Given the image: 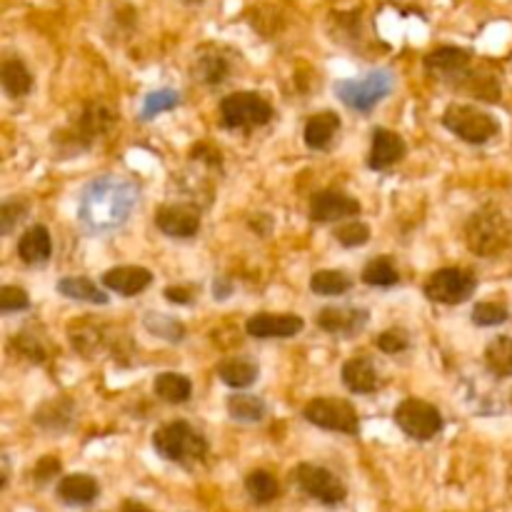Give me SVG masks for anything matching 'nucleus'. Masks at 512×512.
Wrapping results in <instances>:
<instances>
[{
  "label": "nucleus",
  "mask_w": 512,
  "mask_h": 512,
  "mask_svg": "<svg viewBox=\"0 0 512 512\" xmlns=\"http://www.w3.org/2000/svg\"><path fill=\"white\" fill-rule=\"evenodd\" d=\"M230 293H233V285H230L228 280H225V278H218V280H215V283H213V295H215V298H218V300H225V298H228Z\"/></svg>",
  "instance_id": "79ce46f5"
},
{
  "label": "nucleus",
  "mask_w": 512,
  "mask_h": 512,
  "mask_svg": "<svg viewBox=\"0 0 512 512\" xmlns=\"http://www.w3.org/2000/svg\"><path fill=\"white\" fill-rule=\"evenodd\" d=\"M245 490H248V495L258 505H268L278 498L280 485H278V480L268 473V470H253V473L245 478Z\"/></svg>",
  "instance_id": "c756f323"
},
{
  "label": "nucleus",
  "mask_w": 512,
  "mask_h": 512,
  "mask_svg": "<svg viewBox=\"0 0 512 512\" xmlns=\"http://www.w3.org/2000/svg\"><path fill=\"white\" fill-rule=\"evenodd\" d=\"M60 473V463L53 458V455H45V458H40V463L35 465V483L45 485L50 478H55V475Z\"/></svg>",
  "instance_id": "ea45409f"
},
{
  "label": "nucleus",
  "mask_w": 512,
  "mask_h": 512,
  "mask_svg": "<svg viewBox=\"0 0 512 512\" xmlns=\"http://www.w3.org/2000/svg\"><path fill=\"white\" fill-rule=\"evenodd\" d=\"M100 488L95 483V478L85 473H73L65 475L58 483V498L63 500L65 505H73V508H83V505L95 503Z\"/></svg>",
  "instance_id": "6ab92c4d"
},
{
  "label": "nucleus",
  "mask_w": 512,
  "mask_h": 512,
  "mask_svg": "<svg viewBox=\"0 0 512 512\" xmlns=\"http://www.w3.org/2000/svg\"><path fill=\"white\" fill-rule=\"evenodd\" d=\"M195 73H198V80L208 85H218L228 78L230 65L223 55L218 53H205L198 58V65H195Z\"/></svg>",
  "instance_id": "473e14b6"
},
{
  "label": "nucleus",
  "mask_w": 512,
  "mask_h": 512,
  "mask_svg": "<svg viewBox=\"0 0 512 512\" xmlns=\"http://www.w3.org/2000/svg\"><path fill=\"white\" fill-rule=\"evenodd\" d=\"M145 328L155 335V338H163L168 343H180L185 338V325L180 320H175L173 315L163 313H148L145 315Z\"/></svg>",
  "instance_id": "7c9ffc66"
},
{
  "label": "nucleus",
  "mask_w": 512,
  "mask_h": 512,
  "mask_svg": "<svg viewBox=\"0 0 512 512\" xmlns=\"http://www.w3.org/2000/svg\"><path fill=\"white\" fill-rule=\"evenodd\" d=\"M53 255V240L45 225H33L18 240V258L25 265H45Z\"/></svg>",
  "instance_id": "a211bd4d"
},
{
  "label": "nucleus",
  "mask_w": 512,
  "mask_h": 512,
  "mask_svg": "<svg viewBox=\"0 0 512 512\" xmlns=\"http://www.w3.org/2000/svg\"><path fill=\"white\" fill-rule=\"evenodd\" d=\"M295 483L303 490L305 495H310L313 500L323 505H340L348 498V488H345L343 480L333 473V470L323 468V465L303 463L295 468Z\"/></svg>",
  "instance_id": "1a4fd4ad"
},
{
  "label": "nucleus",
  "mask_w": 512,
  "mask_h": 512,
  "mask_svg": "<svg viewBox=\"0 0 512 512\" xmlns=\"http://www.w3.org/2000/svg\"><path fill=\"white\" fill-rule=\"evenodd\" d=\"M333 238L338 240L343 248H363L370 243V228L360 220H348V223H340L333 230Z\"/></svg>",
  "instance_id": "72a5a7b5"
},
{
  "label": "nucleus",
  "mask_w": 512,
  "mask_h": 512,
  "mask_svg": "<svg viewBox=\"0 0 512 512\" xmlns=\"http://www.w3.org/2000/svg\"><path fill=\"white\" fill-rule=\"evenodd\" d=\"M443 125L470 145H483L500 133L498 120L475 105H450L443 113Z\"/></svg>",
  "instance_id": "423d86ee"
},
{
  "label": "nucleus",
  "mask_w": 512,
  "mask_h": 512,
  "mask_svg": "<svg viewBox=\"0 0 512 512\" xmlns=\"http://www.w3.org/2000/svg\"><path fill=\"white\" fill-rule=\"evenodd\" d=\"M363 283L373 285V288H393L400 283V273L395 270L393 260L388 255L373 258L363 270Z\"/></svg>",
  "instance_id": "cd10ccee"
},
{
  "label": "nucleus",
  "mask_w": 512,
  "mask_h": 512,
  "mask_svg": "<svg viewBox=\"0 0 512 512\" xmlns=\"http://www.w3.org/2000/svg\"><path fill=\"white\" fill-rule=\"evenodd\" d=\"M165 298L175 305H190L193 303V293L188 288H180V285H170L165 288Z\"/></svg>",
  "instance_id": "a19ab883"
},
{
  "label": "nucleus",
  "mask_w": 512,
  "mask_h": 512,
  "mask_svg": "<svg viewBox=\"0 0 512 512\" xmlns=\"http://www.w3.org/2000/svg\"><path fill=\"white\" fill-rule=\"evenodd\" d=\"M320 330L325 333L340 335V338H353L368 325V310L350 308V305H330L323 308L315 318Z\"/></svg>",
  "instance_id": "ddd939ff"
},
{
  "label": "nucleus",
  "mask_w": 512,
  "mask_h": 512,
  "mask_svg": "<svg viewBox=\"0 0 512 512\" xmlns=\"http://www.w3.org/2000/svg\"><path fill=\"white\" fill-rule=\"evenodd\" d=\"M510 318V310L503 303H478L473 308V323L480 328H495Z\"/></svg>",
  "instance_id": "f704fd0d"
},
{
  "label": "nucleus",
  "mask_w": 512,
  "mask_h": 512,
  "mask_svg": "<svg viewBox=\"0 0 512 512\" xmlns=\"http://www.w3.org/2000/svg\"><path fill=\"white\" fill-rule=\"evenodd\" d=\"M475 275L465 268L435 270L425 283V298L440 305H460L475 293Z\"/></svg>",
  "instance_id": "9d476101"
},
{
  "label": "nucleus",
  "mask_w": 512,
  "mask_h": 512,
  "mask_svg": "<svg viewBox=\"0 0 512 512\" xmlns=\"http://www.w3.org/2000/svg\"><path fill=\"white\" fill-rule=\"evenodd\" d=\"M393 85L395 78L390 70H373V73L363 75V78L340 80V83H335V95H338L350 110L370 113L380 100H385L393 93Z\"/></svg>",
  "instance_id": "20e7f679"
},
{
  "label": "nucleus",
  "mask_w": 512,
  "mask_h": 512,
  "mask_svg": "<svg viewBox=\"0 0 512 512\" xmlns=\"http://www.w3.org/2000/svg\"><path fill=\"white\" fill-rule=\"evenodd\" d=\"M23 213H25L23 203H5L3 208H0V233L8 235Z\"/></svg>",
  "instance_id": "58836bf2"
},
{
  "label": "nucleus",
  "mask_w": 512,
  "mask_h": 512,
  "mask_svg": "<svg viewBox=\"0 0 512 512\" xmlns=\"http://www.w3.org/2000/svg\"><path fill=\"white\" fill-rule=\"evenodd\" d=\"M63 408H70V403H65V400H55V403H48L43 405V413H50V418H35V423L43 425V428H50V430H65L70 423V410Z\"/></svg>",
  "instance_id": "c9c22d12"
},
{
  "label": "nucleus",
  "mask_w": 512,
  "mask_h": 512,
  "mask_svg": "<svg viewBox=\"0 0 512 512\" xmlns=\"http://www.w3.org/2000/svg\"><path fill=\"white\" fill-rule=\"evenodd\" d=\"M408 153V145L400 138L395 130L388 128H375L373 130V148H370L368 165L370 170H388L393 168L395 163L405 158Z\"/></svg>",
  "instance_id": "2eb2a0df"
},
{
  "label": "nucleus",
  "mask_w": 512,
  "mask_h": 512,
  "mask_svg": "<svg viewBox=\"0 0 512 512\" xmlns=\"http://www.w3.org/2000/svg\"><path fill=\"white\" fill-rule=\"evenodd\" d=\"M153 448L160 458L170 460L178 465H195L208 455V440L198 433L185 420H175V423L163 425L155 433Z\"/></svg>",
  "instance_id": "7ed1b4c3"
},
{
  "label": "nucleus",
  "mask_w": 512,
  "mask_h": 512,
  "mask_svg": "<svg viewBox=\"0 0 512 512\" xmlns=\"http://www.w3.org/2000/svg\"><path fill=\"white\" fill-rule=\"evenodd\" d=\"M468 65L470 53L463 48H455V45H443V48H435L433 53L425 55V68L433 75H440V78L465 73Z\"/></svg>",
  "instance_id": "aec40b11"
},
{
  "label": "nucleus",
  "mask_w": 512,
  "mask_h": 512,
  "mask_svg": "<svg viewBox=\"0 0 512 512\" xmlns=\"http://www.w3.org/2000/svg\"><path fill=\"white\" fill-rule=\"evenodd\" d=\"M150 283H153V273L148 268H140V265H118V268H110L103 273L105 288L123 295V298L143 293Z\"/></svg>",
  "instance_id": "dca6fc26"
},
{
  "label": "nucleus",
  "mask_w": 512,
  "mask_h": 512,
  "mask_svg": "<svg viewBox=\"0 0 512 512\" xmlns=\"http://www.w3.org/2000/svg\"><path fill=\"white\" fill-rule=\"evenodd\" d=\"M353 288V278L343 270H318L310 278V290L315 295H343Z\"/></svg>",
  "instance_id": "c85d7f7f"
},
{
  "label": "nucleus",
  "mask_w": 512,
  "mask_h": 512,
  "mask_svg": "<svg viewBox=\"0 0 512 512\" xmlns=\"http://www.w3.org/2000/svg\"><path fill=\"white\" fill-rule=\"evenodd\" d=\"M343 383L355 395H370L380 388L378 370H375V365L365 355L350 358L343 365Z\"/></svg>",
  "instance_id": "f3484780"
},
{
  "label": "nucleus",
  "mask_w": 512,
  "mask_h": 512,
  "mask_svg": "<svg viewBox=\"0 0 512 512\" xmlns=\"http://www.w3.org/2000/svg\"><path fill=\"white\" fill-rule=\"evenodd\" d=\"M303 418L315 428L330 430V433L358 435L360 420L353 405L340 398H315L305 405Z\"/></svg>",
  "instance_id": "0eeeda50"
},
{
  "label": "nucleus",
  "mask_w": 512,
  "mask_h": 512,
  "mask_svg": "<svg viewBox=\"0 0 512 512\" xmlns=\"http://www.w3.org/2000/svg\"><path fill=\"white\" fill-rule=\"evenodd\" d=\"M340 133V118L333 110H325V113L313 115V118L305 123V145L310 150H328L333 145L335 135Z\"/></svg>",
  "instance_id": "412c9836"
},
{
  "label": "nucleus",
  "mask_w": 512,
  "mask_h": 512,
  "mask_svg": "<svg viewBox=\"0 0 512 512\" xmlns=\"http://www.w3.org/2000/svg\"><path fill=\"white\" fill-rule=\"evenodd\" d=\"M155 395L170 405H183L188 403L193 395V383L180 373H160L153 383Z\"/></svg>",
  "instance_id": "b1692460"
},
{
  "label": "nucleus",
  "mask_w": 512,
  "mask_h": 512,
  "mask_svg": "<svg viewBox=\"0 0 512 512\" xmlns=\"http://www.w3.org/2000/svg\"><path fill=\"white\" fill-rule=\"evenodd\" d=\"M155 225L168 238H193L200 230V210L185 203L163 205L155 213Z\"/></svg>",
  "instance_id": "f8f14e48"
},
{
  "label": "nucleus",
  "mask_w": 512,
  "mask_h": 512,
  "mask_svg": "<svg viewBox=\"0 0 512 512\" xmlns=\"http://www.w3.org/2000/svg\"><path fill=\"white\" fill-rule=\"evenodd\" d=\"M63 298L80 300V303H93V305H108V295L105 290H100L98 285L90 278H80V275H70V278H63L58 285H55Z\"/></svg>",
  "instance_id": "4be33fe9"
},
{
  "label": "nucleus",
  "mask_w": 512,
  "mask_h": 512,
  "mask_svg": "<svg viewBox=\"0 0 512 512\" xmlns=\"http://www.w3.org/2000/svg\"><path fill=\"white\" fill-rule=\"evenodd\" d=\"M140 200L138 185L118 175H103L85 185L78 218L90 233H113L123 228Z\"/></svg>",
  "instance_id": "f257e3e1"
},
{
  "label": "nucleus",
  "mask_w": 512,
  "mask_h": 512,
  "mask_svg": "<svg viewBox=\"0 0 512 512\" xmlns=\"http://www.w3.org/2000/svg\"><path fill=\"white\" fill-rule=\"evenodd\" d=\"M360 213H363V208H360L358 200L350 198L348 193H340V190H320L310 200V218L315 223H338V220L355 218Z\"/></svg>",
  "instance_id": "9b49d317"
},
{
  "label": "nucleus",
  "mask_w": 512,
  "mask_h": 512,
  "mask_svg": "<svg viewBox=\"0 0 512 512\" xmlns=\"http://www.w3.org/2000/svg\"><path fill=\"white\" fill-rule=\"evenodd\" d=\"M510 238V220L495 205H485V208L475 210L468 223H465V243L475 255H483V258H493V255L503 253L510 245Z\"/></svg>",
  "instance_id": "f03ea898"
},
{
  "label": "nucleus",
  "mask_w": 512,
  "mask_h": 512,
  "mask_svg": "<svg viewBox=\"0 0 512 512\" xmlns=\"http://www.w3.org/2000/svg\"><path fill=\"white\" fill-rule=\"evenodd\" d=\"M218 378L223 380L228 388L245 390L258 380V365L250 363V360L245 358L225 360V363L218 365Z\"/></svg>",
  "instance_id": "393cba45"
},
{
  "label": "nucleus",
  "mask_w": 512,
  "mask_h": 512,
  "mask_svg": "<svg viewBox=\"0 0 512 512\" xmlns=\"http://www.w3.org/2000/svg\"><path fill=\"white\" fill-rule=\"evenodd\" d=\"M220 118L230 130H255L273 120V105L260 93H230L220 100Z\"/></svg>",
  "instance_id": "39448f33"
},
{
  "label": "nucleus",
  "mask_w": 512,
  "mask_h": 512,
  "mask_svg": "<svg viewBox=\"0 0 512 512\" xmlns=\"http://www.w3.org/2000/svg\"><path fill=\"white\" fill-rule=\"evenodd\" d=\"M395 423L408 438L428 443L443 430V415L435 405L425 403V400L408 398L395 408Z\"/></svg>",
  "instance_id": "6e6552de"
},
{
  "label": "nucleus",
  "mask_w": 512,
  "mask_h": 512,
  "mask_svg": "<svg viewBox=\"0 0 512 512\" xmlns=\"http://www.w3.org/2000/svg\"><path fill=\"white\" fill-rule=\"evenodd\" d=\"M485 365L495 378H510L512 375V338L500 335L485 348Z\"/></svg>",
  "instance_id": "a878e982"
},
{
  "label": "nucleus",
  "mask_w": 512,
  "mask_h": 512,
  "mask_svg": "<svg viewBox=\"0 0 512 512\" xmlns=\"http://www.w3.org/2000/svg\"><path fill=\"white\" fill-rule=\"evenodd\" d=\"M120 512H153V510H150L148 505H143V503H135V500H125Z\"/></svg>",
  "instance_id": "37998d69"
},
{
  "label": "nucleus",
  "mask_w": 512,
  "mask_h": 512,
  "mask_svg": "<svg viewBox=\"0 0 512 512\" xmlns=\"http://www.w3.org/2000/svg\"><path fill=\"white\" fill-rule=\"evenodd\" d=\"M228 413L238 423H260L268 415V408L258 395L238 393L228 400Z\"/></svg>",
  "instance_id": "bb28decb"
},
{
  "label": "nucleus",
  "mask_w": 512,
  "mask_h": 512,
  "mask_svg": "<svg viewBox=\"0 0 512 512\" xmlns=\"http://www.w3.org/2000/svg\"><path fill=\"white\" fill-rule=\"evenodd\" d=\"M305 328L303 318L293 313H283V315H275V313H258L245 323V330L248 335L253 338H293L298 335L300 330Z\"/></svg>",
  "instance_id": "4468645a"
},
{
  "label": "nucleus",
  "mask_w": 512,
  "mask_h": 512,
  "mask_svg": "<svg viewBox=\"0 0 512 512\" xmlns=\"http://www.w3.org/2000/svg\"><path fill=\"white\" fill-rule=\"evenodd\" d=\"M180 105V93L173 88L153 90V93L145 95L143 110H140V118L150 120L160 113H168V110H175Z\"/></svg>",
  "instance_id": "2f4dec72"
},
{
  "label": "nucleus",
  "mask_w": 512,
  "mask_h": 512,
  "mask_svg": "<svg viewBox=\"0 0 512 512\" xmlns=\"http://www.w3.org/2000/svg\"><path fill=\"white\" fill-rule=\"evenodd\" d=\"M0 83L10 98H23L33 90V75L20 58H8L0 68Z\"/></svg>",
  "instance_id": "5701e85b"
},
{
  "label": "nucleus",
  "mask_w": 512,
  "mask_h": 512,
  "mask_svg": "<svg viewBox=\"0 0 512 512\" xmlns=\"http://www.w3.org/2000/svg\"><path fill=\"white\" fill-rule=\"evenodd\" d=\"M375 345H378L383 353L398 355V353H403V350H408L410 340H408V333H405V330L393 328V330H385V333H380L378 338H375Z\"/></svg>",
  "instance_id": "4c0bfd02"
},
{
  "label": "nucleus",
  "mask_w": 512,
  "mask_h": 512,
  "mask_svg": "<svg viewBox=\"0 0 512 512\" xmlns=\"http://www.w3.org/2000/svg\"><path fill=\"white\" fill-rule=\"evenodd\" d=\"M30 305L28 293L18 285H3L0 288V310L3 313H18V310H25Z\"/></svg>",
  "instance_id": "e433bc0d"
}]
</instances>
